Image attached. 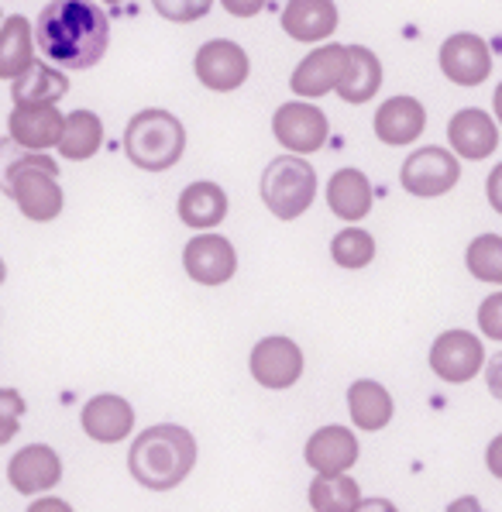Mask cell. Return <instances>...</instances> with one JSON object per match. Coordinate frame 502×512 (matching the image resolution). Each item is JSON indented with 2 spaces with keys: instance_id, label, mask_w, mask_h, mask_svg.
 Returning a JSON list of instances; mask_svg holds the SVG:
<instances>
[{
  "instance_id": "ac0fdd59",
  "label": "cell",
  "mask_w": 502,
  "mask_h": 512,
  "mask_svg": "<svg viewBox=\"0 0 502 512\" xmlns=\"http://www.w3.org/2000/svg\"><path fill=\"white\" fill-rule=\"evenodd\" d=\"M427 128V110L417 97H392L375 110V135L382 145H413Z\"/></svg>"
},
{
  "instance_id": "d6986e66",
  "label": "cell",
  "mask_w": 502,
  "mask_h": 512,
  "mask_svg": "<svg viewBox=\"0 0 502 512\" xmlns=\"http://www.w3.org/2000/svg\"><path fill=\"white\" fill-rule=\"evenodd\" d=\"M282 31L303 45L327 42L337 31L334 0H289L282 7Z\"/></svg>"
},
{
  "instance_id": "7c38bea8",
  "label": "cell",
  "mask_w": 502,
  "mask_h": 512,
  "mask_svg": "<svg viewBox=\"0 0 502 512\" xmlns=\"http://www.w3.org/2000/svg\"><path fill=\"white\" fill-rule=\"evenodd\" d=\"M358 454H362V447H358L355 430L337 427V423L313 430L307 447H303V461L313 468V475H348Z\"/></svg>"
},
{
  "instance_id": "9c48e42d",
  "label": "cell",
  "mask_w": 502,
  "mask_h": 512,
  "mask_svg": "<svg viewBox=\"0 0 502 512\" xmlns=\"http://www.w3.org/2000/svg\"><path fill=\"white\" fill-rule=\"evenodd\" d=\"M193 69H196V80L207 86V90L231 93L248 80L251 62H248V52L241 49L238 42H231V38H214V42L200 45V52H196V59H193Z\"/></svg>"
},
{
  "instance_id": "d590c367",
  "label": "cell",
  "mask_w": 502,
  "mask_h": 512,
  "mask_svg": "<svg viewBox=\"0 0 502 512\" xmlns=\"http://www.w3.org/2000/svg\"><path fill=\"white\" fill-rule=\"evenodd\" d=\"M485 468H489L492 478H499L502 482V433L489 440V447H485Z\"/></svg>"
},
{
  "instance_id": "7bdbcfd3",
  "label": "cell",
  "mask_w": 502,
  "mask_h": 512,
  "mask_svg": "<svg viewBox=\"0 0 502 512\" xmlns=\"http://www.w3.org/2000/svg\"><path fill=\"white\" fill-rule=\"evenodd\" d=\"M0 18H4V14H0Z\"/></svg>"
},
{
  "instance_id": "d6a6232c",
  "label": "cell",
  "mask_w": 502,
  "mask_h": 512,
  "mask_svg": "<svg viewBox=\"0 0 502 512\" xmlns=\"http://www.w3.org/2000/svg\"><path fill=\"white\" fill-rule=\"evenodd\" d=\"M265 4L269 0H221V7L227 14H234V18H255V14L265 11Z\"/></svg>"
},
{
  "instance_id": "5b68a950",
  "label": "cell",
  "mask_w": 502,
  "mask_h": 512,
  "mask_svg": "<svg viewBox=\"0 0 502 512\" xmlns=\"http://www.w3.org/2000/svg\"><path fill=\"white\" fill-rule=\"evenodd\" d=\"M427 361H430V372L441 378V382L465 385L485 368V344L472 330L454 327L437 334V341L430 344Z\"/></svg>"
},
{
  "instance_id": "e575fe53",
  "label": "cell",
  "mask_w": 502,
  "mask_h": 512,
  "mask_svg": "<svg viewBox=\"0 0 502 512\" xmlns=\"http://www.w3.org/2000/svg\"><path fill=\"white\" fill-rule=\"evenodd\" d=\"M485 196H489V207L496 210V214H502V162L489 172V179H485Z\"/></svg>"
},
{
  "instance_id": "6da1fadb",
  "label": "cell",
  "mask_w": 502,
  "mask_h": 512,
  "mask_svg": "<svg viewBox=\"0 0 502 512\" xmlns=\"http://www.w3.org/2000/svg\"><path fill=\"white\" fill-rule=\"evenodd\" d=\"M35 45L62 69H90L111 45V21L93 0H52L38 14Z\"/></svg>"
},
{
  "instance_id": "7402d4cb",
  "label": "cell",
  "mask_w": 502,
  "mask_h": 512,
  "mask_svg": "<svg viewBox=\"0 0 502 512\" xmlns=\"http://www.w3.org/2000/svg\"><path fill=\"white\" fill-rule=\"evenodd\" d=\"M327 207L341 220L355 224L372 210V183L362 169H337L327 183Z\"/></svg>"
},
{
  "instance_id": "f546056e",
  "label": "cell",
  "mask_w": 502,
  "mask_h": 512,
  "mask_svg": "<svg viewBox=\"0 0 502 512\" xmlns=\"http://www.w3.org/2000/svg\"><path fill=\"white\" fill-rule=\"evenodd\" d=\"M28 413V403L25 396H21L18 389H0V447L11 444L14 437H18L21 430V416Z\"/></svg>"
},
{
  "instance_id": "484cf974",
  "label": "cell",
  "mask_w": 502,
  "mask_h": 512,
  "mask_svg": "<svg viewBox=\"0 0 502 512\" xmlns=\"http://www.w3.org/2000/svg\"><path fill=\"white\" fill-rule=\"evenodd\" d=\"M104 145V121L100 114L93 110H73L66 117V128H62V138H59V155L73 162H86L100 152Z\"/></svg>"
},
{
  "instance_id": "e0dca14e",
  "label": "cell",
  "mask_w": 502,
  "mask_h": 512,
  "mask_svg": "<svg viewBox=\"0 0 502 512\" xmlns=\"http://www.w3.org/2000/svg\"><path fill=\"white\" fill-rule=\"evenodd\" d=\"M66 117L59 114V107L52 104H35V107H14L7 117V131L28 152H49L52 145L59 148Z\"/></svg>"
},
{
  "instance_id": "836d02e7",
  "label": "cell",
  "mask_w": 502,
  "mask_h": 512,
  "mask_svg": "<svg viewBox=\"0 0 502 512\" xmlns=\"http://www.w3.org/2000/svg\"><path fill=\"white\" fill-rule=\"evenodd\" d=\"M485 385H489V392L502 403V351L485 361Z\"/></svg>"
},
{
  "instance_id": "3957f363",
  "label": "cell",
  "mask_w": 502,
  "mask_h": 512,
  "mask_svg": "<svg viewBox=\"0 0 502 512\" xmlns=\"http://www.w3.org/2000/svg\"><path fill=\"white\" fill-rule=\"evenodd\" d=\"M124 152L145 172H166L186 152V128L176 114L159 107L138 110L124 131Z\"/></svg>"
},
{
  "instance_id": "f35d334b",
  "label": "cell",
  "mask_w": 502,
  "mask_h": 512,
  "mask_svg": "<svg viewBox=\"0 0 502 512\" xmlns=\"http://www.w3.org/2000/svg\"><path fill=\"white\" fill-rule=\"evenodd\" d=\"M444 512H485V506L475 499V495H461V499H454Z\"/></svg>"
},
{
  "instance_id": "603a6c76",
  "label": "cell",
  "mask_w": 502,
  "mask_h": 512,
  "mask_svg": "<svg viewBox=\"0 0 502 512\" xmlns=\"http://www.w3.org/2000/svg\"><path fill=\"white\" fill-rule=\"evenodd\" d=\"M35 62V31L25 14H11L0 25V80H18Z\"/></svg>"
},
{
  "instance_id": "8992f818",
  "label": "cell",
  "mask_w": 502,
  "mask_h": 512,
  "mask_svg": "<svg viewBox=\"0 0 502 512\" xmlns=\"http://www.w3.org/2000/svg\"><path fill=\"white\" fill-rule=\"evenodd\" d=\"M461 179V162L458 155H451L441 145H427L417 148L410 159L399 169V183H403L406 193L420 196V200H434V196H444L458 186Z\"/></svg>"
},
{
  "instance_id": "4dcf8cb0",
  "label": "cell",
  "mask_w": 502,
  "mask_h": 512,
  "mask_svg": "<svg viewBox=\"0 0 502 512\" xmlns=\"http://www.w3.org/2000/svg\"><path fill=\"white\" fill-rule=\"evenodd\" d=\"M155 11L166 21H176V25H190V21H200L210 14L214 0H152Z\"/></svg>"
},
{
  "instance_id": "f1b7e54d",
  "label": "cell",
  "mask_w": 502,
  "mask_h": 512,
  "mask_svg": "<svg viewBox=\"0 0 502 512\" xmlns=\"http://www.w3.org/2000/svg\"><path fill=\"white\" fill-rule=\"evenodd\" d=\"M331 258L341 269H365L375 258V238L362 227H344L331 238Z\"/></svg>"
},
{
  "instance_id": "cb8c5ba5",
  "label": "cell",
  "mask_w": 502,
  "mask_h": 512,
  "mask_svg": "<svg viewBox=\"0 0 502 512\" xmlns=\"http://www.w3.org/2000/svg\"><path fill=\"white\" fill-rule=\"evenodd\" d=\"M382 86V62L365 45H348V69H344L337 93L348 104H368Z\"/></svg>"
},
{
  "instance_id": "8fae6325",
  "label": "cell",
  "mask_w": 502,
  "mask_h": 512,
  "mask_svg": "<svg viewBox=\"0 0 502 512\" xmlns=\"http://www.w3.org/2000/svg\"><path fill=\"white\" fill-rule=\"evenodd\" d=\"M80 427L97 444H121L135 433V406L114 392H100L80 409Z\"/></svg>"
},
{
  "instance_id": "5bb4252c",
  "label": "cell",
  "mask_w": 502,
  "mask_h": 512,
  "mask_svg": "<svg viewBox=\"0 0 502 512\" xmlns=\"http://www.w3.org/2000/svg\"><path fill=\"white\" fill-rule=\"evenodd\" d=\"M7 482L21 495L49 492L62 482V458L49 444H28L7 461Z\"/></svg>"
},
{
  "instance_id": "2e32d148",
  "label": "cell",
  "mask_w": 502,
  "mask_h": 512,
  "mask_svg": "<svg viewBox=\"0 0 502 512\" xmlns=\"http://www.w3.org/2000/svg\"><path fill=\"white\" fill-rule=\"evenodd\" d=\"M447 141H451L458 159L482 162L499 148V128L485 110L465 107L447 121Z\"/></svg>"
},
{
  "instance_id": "44dd1931",
  "label": "cell",
  "mask_w": 502,
  "mask_h": 512,
  "mask_svg": "<svg viewBox=\"0 0 502 512\" xmlns=\"http://www.w3.org/2000/svg\"><path fill=\"white\" fill-rule=\"evenodd\" d=\"M179 220L193 231H210L227 217V193L210 179H200V183H190L179 193Z\"/></svg>"
},
{
  "instance_id": "1f68e13d",
  "label": "cell",
  "mask_w": 502,
  "mask_h": 512,
  "mask_svg": "<svg viewBox=\"0 0 502 512\" xmlns=\"http://www.w3.org/2000/svg\"><path fill=\"white\" fill-rule=\"evenodd\" d=\"M478 330L482 337L502 344V293H489L478 303Z\"/></svg>"
},
{
  "instance_id": "ffe728a7",
  "label": "cell",
  "mask_w": 502,
  "mask_h": 512,
  "mask_svg": "<svg viewBox=\"0 0 502 512\" xmlns=\"http://www.w3.org/2000/svg\"><path fill=\"white\" fill-rule=\"evenodd\" d=\"M348 413L355 430H368V433H379L386 430L396 416V403H392L389 389L375 378H358L351 382L348 389Z\"/></svg>"
},
{
  "instance_id": "52a82bcc",
  "label": "cell",
  "mask_w": 502,
  "mask_h": 512,
  "mask_svg": "<svg viewBox=\"0 0 502 512\" xmlns=\"http://www.w3.org/2000/svg\"><path fill=\"white\" fill-rule=\"evenodd\" d=\"M272 135L289 155H313L327 145L331 124H327V114L317 104L289 100L272 114Z\"/></svg>"
},
{
  "instance_id": "7a4b0ae2",
  "label": "cell",
  "mask_w": 502,
  "mask_h": 512,
  "mask_svg": "<svg viewBox=\"0 0 502 512\" xmlns=\"http://www.w3.org/2000/svg\"><path fill=\"white\" fill-rule=\"evenodd\" d=\"M196 468V437L179 423H155L141 430L128 451V471L141 488L169 492Z\"/></svg>"
},
{
  "instance_id": "ba28073f",
  "label": "cell",
  "mask_w": 502,
  "mask_h": 512,
  "mask_svg": "<svg viewBox=\"0 0 502 512\" xmlns=\"http://www.w3.org/2000/svg\"><path fill=\"white\" fill-rule=\"evenodd\" d=\"M248 372L255 378L262 389L282 392V389H293L303 375V351L293 337H262V341L251 348L248 358Z\"/></svg>"
},
{
  "instance_id": "ab89813d",
  "label": "cell",
  "mask_w": 502,
  "mask_h": 512,
  "mask_svg": "<svg viewBox=\"0 0 502 512\" xmlns=\"http://www.w3.org/2000/svg\"><path fill=\"white\" fill-rule=\"evenodd\" d=\"M492 107H496V117H499V124H502V83L496 86V97H492Z\"/></svg>"
},
{
  "instance_id": "b9f144b4",
  "label": "cell",
  "mask_w": 502,
  "mask_h": 512,
  "mask_svg": "<svg viewBox=\"0 0 502 512\" xmlns=\"http://www.w3.org/2000/svg\"><path fill=\"white\" fill-rule=\"evenodd\" d=\"M107 4H121V0H107Z\"/></svg>"
},
{
  "instance_id": "83f0119b",
  "label": "cell",
  "mask_w": 502,
  "mask_h": 512,
  "mask_svg": "<svg viewBox=\"0 0 502 512\" xmlns=\"http://www.w3.org/2000/svg\"><path fill=\"white\" fill-rule=\"evenodd\" d=\"M465 265L485 286H502V238L499 234H478L465 251Z\"/></svg>"
},
{
  "instance_id": "74e56055",
  "label": "cell",
  "mask_w": 502,
  "mask_h": 512,
  "mask_svg": "<svg viewBox=\"0 0 502 512\" xmlns=\"http://www.w3.org/2000/svg\"><path fill=\"white\" fill-rule=\"evenodd\" d=\"M351 512H399V509H396V502H389V499H382V495H375V499H362Z\"/></svg>"
},
{
  "instance_id": "60d3db41",
  "label": "cell",
  "mask_w": 502,
  "mask_h": 512,
  "mask_svg": "<svg viewBox=\"0 0 502 512\" xmlns=\"http://www.w3.org/2000/svg\"><path fill=\"white\" fill-rule=\"evenodd\" d=\"M4 279H7V265H4V258H0V286H4Z\"/></svg>"
},
{
  "instance_id": "4fadbf2b",
  "label": "cell",
  "mask_w": 502,
  "mask_h": 512,
  "mask_svg": "<svg viewBox=\"0 0 502 512\" xmlns=\"http://www.w3.org/2000/svg\"><path fill=\"white\" fill-rule=\"evenodd\" d=\"M344 69H348V45H320L313 49L300 66L289 76V86H293L296 97L303 100H317L324 93L337 90Z\"/></svg>"
},
{
  "instance_id": "30bf717a",
  "label": "cell",
  "mask_w": 502,
  "mask_h": 512,
  "mask_svg": "<svg viewBox=\"0 0 502 512\" xmlns=\"http://www.w3.org/2000/svg\"><path fill=\"white\" fill-rule=\"evenodd\" d=\"M183 269L200 286H224L238 272V251L221 234L203 231L200 238H190L183 248Z\"/></svg>"
},
{
  "instance_id": "d4e9b609",
  "label": "cell",
  "mask_w": 502,
  "mask_h": 512,
  "mask_svg": "<svg viewBox=\"0 0 502 512\" xmlns=\"http://www.w3.org/2000/svg\"><path fill=\"white\" fill-rule=\"evenodd\" d=\"M69 93L66 73H59L49 62H31L25 76L11 83V100L14 107H35V104H52L56 107L62 97Z\"/></svg>"
},
{
  "instance_id": "277c9868",
  "label": "cell",
  "mask_w": 502,
  "mask_h": 512,
  "mask_svg": "<svg viewBox=\"0 0 502 512\" xmlns=\"http://www.w3.org/2000/svg\"><path fill=\"white\" fill-rule=\"evenodd\" d=\"M317 196V169L303 155H279L262 172V203L279 220H296Z\"/></svg>"
},
{
  "instance_id": "8d00e7d4",
  "label": "cell",
  "mask_w": 502,
  "mask_h": 512,
  "mask_svg": "<svg viewBox=\"0 0 502 512\" xmlns=\"http://www.w3.org/2000/svg\"><path fill=\"white\" fill-rule=\"evenodd\" d=\"M28 512H73L66 499H56V495H42L28 506Z\"/></svg>"
},
{
  "instance_id": "9a60e30c",
  "label": "cell",
  "mask_w": 502,
  "mask_h": 512,
  "mask_svg": "<svg viewBox=\"0 0 502 512\" xmlns=\"http://www.w3.org/2000/svg\"><path fill=\"white\" fill-rule=\"evenodd\" d=\"M441 73L458 86H478L492 73V52L472 31H458L441 45Z\"/></svg>"
},
{
  "instance_id": "4316f807",
  "label": "cell",
  "mask_w": 502,
  "mask_h": 512,
  "mask_svg": "<svg viewBox=\"0 0 502 512\" xmlns=\"http://www.w3.org/2000/svg\"><path fill=\"white\" fill-rule=\"evenodd\" d=\"M307 499L313 512H351L362 502V488L351 475H317Z\"/></svg>"
}]
</instances>
